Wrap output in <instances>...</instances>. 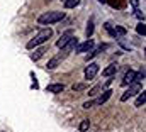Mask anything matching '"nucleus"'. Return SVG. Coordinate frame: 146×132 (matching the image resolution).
<instances>
[{
    "label": "nucleus",
    "mask_w": 146,
    "mask_h": 132,
    "mask_svg": "<svg viewBox=\"0 0 146 132\" xmlns=\"http://www.w3.org/2000/svg\"><path fill=\"white\" fill-rule=\"evenodd\" d=\"M76 46H78V39L73 36L72 39L68 41V44H65V46L61 48V53H60V54H56L54 58H51V59L48 61L46 68H48V69H54V68L60 65V63H61V61H63V59H65V58H66V56L72 53V51L75 49V48H76Z\"/></svg>",
    "instance_id": "f257e3e1"
},
{
    "label": "nucleus",
    "mask_w": 146,
    "mask_h": 132,
    "mask_svg": "<svg viewBox=\"0 0 146 132\" xmlns=\"http://www.w3.org/2000/svg\"><path fill=\"white\" fill-rule=\"evenodd\" d=\"M65 19V12H60V10H51V12H44L42 15L37 17V22L42 24V26H49V24H56L60 20Z\"/></svg>",
    "instance_id": "f03ea898"
},
{
    "label": "nucleus",
    "mask_w": 146,
    "mask_h": 132,
    "mask_svg": "<svg viewBox=\"0 0 146 132\" xmlns=\"http://www.w3.org/2000/svg\"><path fill=\"white\" fill-rule=\"evenodd\" d=\"M53 36V31L49 29V27H46V29H41L39 32L34 36V39H31L29 42H27V49H34L37 46H41V44H44L49 37Z\"/></svg>",
    "instance_id": "7ed1b4c3"
},
{
    "label": "nucleus",
    "mask_w": 146,
    "mask_h": 132,
    "mask_svg": "<svg viewBox=\"0 0 146 132\" xmlns=\"http://www.w3.org/2000/svg\"><path fill=\"white\" fill-rule=\"evenodd\" d=\"M139 92H141V85H139V83H133V85H129V88L121 95V102H127L131 97H134V95L139 93Z\"/></svg>",
    "instance_id": "20e7f679"
},
{
    "label": "nucleus",
    "mask_w": 146,
    "mask_h": 132,
    "mask_svg": "<svg viewBox=\"0 0 146 132\" xmlns=\"http://www.w3.org/2000/svg\"><path fill=\"white\" fill-rule=\"evenodd\" d=\"M97 73H99V65L97 63H88V66L85 68V80H94L95 76H97Z\"/></svg>",
    "instance_id": "39448f33"
},
{
    "label": "nucleus",
    "mask_w": 146,
    "mask_h": 132,
    "mask_svg": "<svg viewBox=\"0 0 146 132\" xmlns=\"http://www.w3.org/2000/svg\"><path fill=\"white\" fill-rule=\"evenodd\" d=\"M73 36H75L73 29H68V31H65V32H63L61 36H60V39L56 41V46H58V48H63L65 44H68V41L72 39Z\"/></svg>",
    "instance_id": "423d86ee"
},
{
    "label": "nucleus",
    "mask_w": 146,
    "mask_h": 132,
    "mask_svg": "<svg viewBox=\"0 0 146 132\" xmlns=\"http://www.w3.org/2000/svg\"><path fill=\"white\" fill-rule=\"evenodd\" d=\"M92 48H94V41H92V39H87L85 42L78 44V46L75 48V51H76V53H87V51H92Z\"/></svg>",
    "instance_id": "0eeeda50"
},
{
    "label": "nucleus",
    "mask_w": 146,
    "mask_h": 132,
    "mask_svg": "<svg viewBox=\"0 0 146 132\" xmlns=\"http://www.w3.org/2000/svg\"><path fill=\"white\" fill-rule=\"evenodd\" d=\"M134 76H136V71L134 69H127L126 75H124V80H122V85L124 86H129L134 83Z\"/></svg>",
    "instance_id": "6e6552de"
},
{
    "label": "nucleus",
    "mask_w": 146,
    "mask_h": 132,
    "mask_svg": "<svg viewBox=\"0 0 146 132\" xmlns=\"http://www.w3.org/2000/svg\"><path fill=\"white\" fill-rule=\"evenodd\" d=\"M63 90H65V85H61V83H51L46 86V92H49V93H61Z\"/></svg>",
    "instance_id": "1a4fd4ad"
},
{
    "label": "nucleus",
    "mask_w": 146,
    "mask_h": 132,
    "mask_svg": "<svg viewBox=\"0 0 146 132\" xmlns=\"http://www.w3.org/2000/svg\"><path fill=\"white\" fill-rule=\"evenodd\" d=\"M110 95H112V90H104V92L100 93V97L94 102V105H102V103H106V102L110 98Z\"/></svg>",
    "instance_id": "9d476101"
},
{
    "label": "nucleus",
    "mask_w": 146,
    "mask_h": 132,
    "mask_svg": "<svg viewBox=\"0 0 146 132\" xmlns=\"http://www.w3.org/2000/svg\"><path fill=\"white\" fill-rule=\"evenodd\" d=\"M127 34L126 31V27H122V26H115V27H112V37H115V39H119V37H124Z\"/></svg>",
    "instance_id": "9b49d317"
},
{
    "label": "nucleus",
    "mask_w": 146,
    "mask_h": 132,
    "mask_svg": "<svg viewBox=\"0 0 146 132\" xmlns=\"http://www.w3.org/2000/svg\"><path fill=\"white\" fill-rule=\"evenodd\" d=\"M117 73V63H112V65H109L104 71H102V75L104 76H107V78H110L112 75H115Z\"/></svg>",
    "instance_id": "f8f14e48"
},
{
    "label": "nucleus",
    "mask_w": 146,
    "mask_h": 132,
    "mask_svg": "<svg viewBox=\"0 0 146 132\" xmlns=\"http://www.w3.org/2000/svg\"><path fill=\"white\" fill-rule=\"evenodd\" d=\"M94 17H90L88 19V22H87V29H85V36H87V39H90L92 37V34H94Z\"/></svg>",
    "instance_id": "ddd939ff"
},
{
    "label": "nucleus",
    "mask_w": 146,
    "mask_h": 132,
    "mask_svg": "<svg viewBox=\"0 0 146 132\" xmlns=\"http://www.w3.org/2000/svg\"><path fill=\"white\" fill-rule=\"evenodd\" d=\"M145 103H146V92H139V95H138V98H136L134 107H143Z\"/></svg>",
    "instance_id": "4468645a"
},
{
    "label": "nucleus",
    "mask_w": 146,
    "mask_h": 132,
    "mask_svg": "<svg viewBox=\"0 0 146 132\" xmlns=\"http://www.w3.org/2000/svg\"><path fill=\"white\" fill-rule=\"evenodd\" d=\"M44 53H46V48H39V49H36V51L31 54V59H33V61H37L39 58H42Z\"/></svg>",
    "instance_id": "2eb2a0df"
},
{
    "label": "nucleus",
    "mask_w": 146,
    "mask_h": 132,
    "mask_svg": "<svg viewBox=\"0 0 146 132\" xmlns=\"http://www.w3.org/2000/svg\"><path fill=\"white\" fill-rule=\"evenodd\" d=\"M88 127H90V120H88V119H83V120L80 122V125H78V129H80V132L88 131Z\"/></svg>",
    "instance_id": "dca6fc26"
},
{
    "label": "nucleus",
    "mask_w": 146,
    "mask_h": 132,
    "mask_svg": "<svg viewBox=\"0 0 146 132\" xmlns=\"http://www.w3.org/2000/svg\"><path fill=\"white\" fill-rule=\"evenodd\" d=\"M80 5V0H65V9H75Z\"/></svg>",
    "instance_id": "f3484780"
},
{
    "label": "nucleus",
    "mask_w": 146,
    "mask_h": 132,
    "mask_svg": "<svg viewBox=\"0 0 146 132\" xmlns=\"http://www.w3.org/2000/svg\"><path fill=\"white\" fill-rule=\"evenodd\" d=\"M136 32L139 34V36H143V37H145V34H146V27H145V22H139V24L136 26Z\"/></svg>",
    "instance_id": "a211bd4d"
},
{
    "label": "nucleus",
    "mask_w": 146,
    "mask_h": 132,
    "mask_svg": "<svg viewBox=\"0 0 146 132\" xmlns=\"http://www.w3.org/2000/svg\"><path fill=\"white\" fill-rule=\"evenodd\" d=\"M107 48H109V44H100L99 48H95V49H92V51H94V53H95V56H97L99 53H102V51H106Z\"/></svg>",
    "instance_id": "6ab92c4d"
},
{
    "label": "nucleus",
    "mask_w": 146,
    "mask_h": 132,
    "mask_svg": "<svg viewBox=\"0 0 146 132\" xmlns=\"http://www.w3.org/2000/svg\"><path fill=\"white\" fill-rule=\"evenodd\" d=\"M99 92H102V86H100V85H99V86H94V88L88 92V95H90V97H95V95H99Z\"/></svg>",
    "instance_id": "aec40b11"
},
{
    "label": "nucleus",
    "mask_w": 146,
    "mask_h": 132,
    "mask_svg": "<svg viewBox=\"0 0 146 132\" xmlns=\"http://www.w3.org/2000/svg\"><path fill=\"white\" fill-rule=\"evenodd\" d=\"M134 15H136V17H138V19H139L141 22H145V14H143V12H141L139 9H136V10H134Z\"/></svg>",
    "instance_id": "412c9836"
},
{
    "label": "nucleus",
    "mask_w": 146,
    "mask_h": 132,
    "mask_svg": "<svg viewBox=\"0 0 146 132\" xmlns=\"http://www.w3.org/2000/svg\"><path fill=\"white\" fill-rule=\"evenodd\" d=\"M85 90V85L83 83H78V85H73V92H82Z\"/></svg>",
    "instance_id": "4be33fe9"
},
{
    "label": "nucleus",
    "mask_w": 146,
    "mask_h": 132,
    "mask_svg": "<svg viewBox=\"0 0 146 132\" xmlns=\"http://www.w3.org/2000/svg\"><path fill=\"white\" fill-rule=\"evenodd\" d=\"M129 3H131L134 9H138V5H139V0H129Z\"/></svg>",
    "instance_id": "5701e85b"
},
{
    "label": "nucleus",
    "mask_w": 146,
    "mask_h": 132,
    "mask_svg": "<svg viewBox=\"0 0 146 132\" xmlns=\"http://www.w3.org/2000/svg\"><path fill=\"white\" fill-rule=\"evenodd\" d=\"M90 107H94V102H85L83 103V108H90Z\"/></svg>",
    "instance_id": "b1692460"
},
{
    "label": "nucleus",
    "mask_w": 146,
    "mask_h": 132,
    "mask_svg": "<svg viewBox=\"0 0 146 132\" xmlns=\"http://www.w3.org/2000/svg\"><path fill=\"white\" fill-rule=\"evenodd\" d=\"M99 2H100V3H106V2H107V0H99Z\"/></svg>",
    "instance_id": "393cba45"
}]
</instances>
